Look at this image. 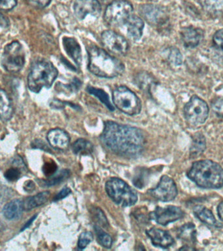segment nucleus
Here are the masks:
<instances>
[{
    "label": "nucleus",
    "mask_w": 223,
    "mask_h": 251,
    "mask_svg": "<svg viewBox=\"0 0 223 251\" xmlns=\"http://www.w3.org/2000/svg\"><path fill=\"white\" fill-rule=\"evenodd\" d=\"M100 139L107 149L120 156H139L144 148L145 137L141 129L113 121L105 122Z\"/></svg>",
    "instance_id": "nucleus-1"
},
{
    "label": "nucleus",
    "mask_w": 223,
    "mask_h": 251,
    "mask_svg": "<svg viewBox=\"0 0 223 251\" xmlns=\"http://www.w3.org/2000/svg\"><path fill=\"white\" fill-rule=\"evenodd\" d=\"M187 176L199 187L217 189L223 186V169L210 160L194 162Z\"/></svg>",
    "instance_id": "nucleus-2"
},
{
    "label": "nucleus",
    "mask_w": 223,
    "mask_h": 251,
    "mask_svg": "<svg viewBox=\"0 0 223 251\" xmlns=\"http://www.w3.org/2000/svg\"><path fill=\"white\" fill-rule=\"evenodd\" d=\"M89 70L99 77L114 78L120 75L124 71V66L121 60L111 56L97 46L90 47Z\"/></svg>",
    "instance_id": "nucleus-3"
},
{
    "label": "nucleus",
    "mask_w": 223,
    "mask_h": 251,
    "mask_svg": "<svg viewBox=\"0 0 223 251\" xmlns=\"http://www.w3.org/2000/svg\"><path fill=\"white\" fill-rule=\"evenodd\" d=\"M58 70L50 61L40 60L33 63L28 76L29 89L39 93L44 88H50L58 76Z\"/></svg>",
    "instance_id": "nucleus-4"
},
{
    "label": "nucleus",
    "mask_w": 223,
    "mask_h": 251,
    "mask_svg": "<svg viewBox=\"0 0 223 251\" xmlns=\"http://www.w3.org/2000/svg\"><path fill=\"white\" fill-rule=\"evenodd\" d=\"M105 191L115 203L122 207H130L138 201L136 191L119 178H109L105 184Z\"/></svg>",
    "instance_id": "nucleus-5"
},
{
    "label": "nucleus",
    "mask_w": 223,
    "mask_h": 251,
    "mask_svg": "<svg viewBox=\"0 0 223 251\" xmlns=\"http://www.w3.org/2000/svg\"><path fill=\"white\" fill-rule=\"evenodd\" d=\"M112 98L115 107L126 115H138L142 110L140 98L126 86H121L115 88L113 91Z\"/></svg>",
    "instance_id": "nucleus-6"
},
{
    "label": "nucleus",
    "mask_w": 223,
    "mask_h": 251,
    "mask_svg": "<svg viewBox=\"0 0 223 251\" xmlns=\"http://www.w3.org/2000/svg\"><path fill=\"white\" fill-rule=\"evenodd\" d=\"M134 8L126 0H115L109 3L104 13L105 23L111 26H123L133 15Z\"/></svg>",
    "instance_id": "nucleus-7"
},
{
    "label": "nucleus",
    "mask_w": 223,
    "mask_h": 251,
    "mask_svg": "<svg viewBox=\"0 0 223 251\" xmlns=\"http://www.w3.org/2000/svg\"><path fill=\"white\" fill-rule=\"evenodd\" d=\"M1 64L5 70L10 73H17L22 70L25 64V53L19 41H13L5 47Z\"/></svg>",
    "instance_id": "nucleus-8"
},
{
    "label": "nucleus",
    "mask_w": 223,
    "mask_h": 251,
    "mask_svg": "<svg viewBox=\"0 0 223 251\" xmlns=\"http://www.w3.org/2000/svg\"><path fill=\"white\" fill-rule=\"evenodd\" d=\"M185 119L190 124L200 125L205 123L209 115L206 102L197 96H193L184 107Z\"/></svg>",
    "instance_id": "nucleus-9"
},
{
    "label": "nucleus",
    "mask_w": 223,
    "mask_h": 251,
    "mask_svg": "<svg viewBox=\"0 0 223 251\" xmlns=\"http://www.w3.org/2000/svg\"><path fill=\"white\" fill-rule=\"evenodd\" d=\"M148 193L156 200L168 202L175 199L178 191L174 180L168 176H163L156 187L148 190Z\"/></svg>",
    "instance_id": "nucleus-10"
},
{
    "label": "nucleus",
    "mask_w": 223,
    "mask_h": 251,
    "mask_svg": "<svg viewBox=\"0 0 223 251\" xmlns=\"http://www.w3.org/2000/svg\"><path fill=\"white\" fill-rule=\"evenodd\" d=\"M101 40L103 46L115 54L124 55L128 50L129 45L126 39L115 31H103L101 33Z\"/></svg>",
    "instance_id": "nucleus-11"
},
{
    "label": "nucleus",
    "mask_w": 223,
    "mask_h": 251,
    "mask_svg": "<svg viewBox=\"0 0 223 251\" xmlns=\"http://www.w3.org/2000/svg\"><path fill=\"white\" fill-rule=\"evenodd\" d=\"M184 215L185 214L181 208L177 206L169 205L165 207H156L150 213L149 217L158 225L166 226L182 219Z\"/></svg>",
    "instance_id": "nucleus-12"
},
{
    "label": "nucleus",
    "mask_w": 223,
    "mask_h": 251,
    "mask_svg": "<svg viewBox=\"0 0 223 251\" xmlns=\"http://www.w3.org/2000/svg\"><path fill=\"white\" fill-rule=\"evenodd\" d=\"M140 13L149 24L154 26H162L168 21L167 11L162 6L152 4L142 5Z\"/></svg>",
    "instance_id": "nucleus-13"
},
{
    "label": "nucleus",
    "mask_w": 223,
    "mask_h": 251,
    "mask_svg": "<svg viewBox=\"0 0 223 251\" xmlns=\"http://www.w3.org/2000/svg\"><path fill=\"white\" fill-rule=\"evenodd\" d=\"M74 11L77 19L83 20L87 15L99 17L101 7L98 0H76Z\"/></svg>",
    "instance_id": "nucleus-14"
},
{
    "label": "nucleus",
    "mask_w": 223,
    "mask_h": 251,
    "mask_svg": "<svg viewBox=\"0 0 223 251\" xmlns=\"http://www.w3.org/2000/svg\"><path fill=\"white\" fill-rule=\"evenodd\" d=\"M146 234L149 237L154 246L168 249L175 243V241L170 233L163 229L152 227L146 231Z\"/></svg>",
    "instance_id": "nucleus-15"
},
{
    "label": "nucleus",
    "mask_w": 223,
    "mask_h": 251,
    "mask_svg": "<svg viewBox=\"0 0 223 251\" xmlns=\"http://www.w3.org/2000/svg\"><path fill=\"white\" fill-rule=\"evenodd\" d=\"M49 143L52 148L58 150L65 151L70 145L69 134L66 131L60 128L50 129L47 135Z\"/></svg>",
    "instance_id": "nucleus-16"
},
{
    "label": "nucleus",
    "mask_w": 223,
    "mask_h": 251,
    "mask_svg": "<svg viewBox=\"0 0 223 251\" xmlns=\"http://www.w3.org/2000/svg\"><path fill=\"white\" fill-rule=\"evenodd\" d=\"M184 45L187 48H195L203 40V31L193 26L184 27L181 32Z\"/></svg>",
    "instance_id": "nucleus-17"
},
{
    "label": "nucleus",
    "mask_w": 223,
    "mask_h": 251,
    "mask_svg": "<svg viewBox=\"0 0 223 251\" xmlns=\"http://www.w3.org/2000/svg\"><path fill=\"white\" fill-rule=\"evenodd\" d=\"M123 26L126 29V34L129 38L133 40H138L142 36L144 23L138 16L133 14Z\"/></svg>",
    "instance_id": "nucleus-18"
},
{
    "label": "nucleus",
    "mask_w": 223,
    "mask_h": 251,
    "mask_svg": "<svg viewBox=\"0 0 223 251\" xmlns=\"http://www.w3.org/2000/svg\"><path fill=\"white\" fill-rule=\"evenodd\" d=\"M62 45L64 50L75 63L77 66H81L82 62V52L81 46L75 38L64 37L62 39Z\"/></svg>",
    "instance_id": "nucleus-19"
},
{
    "label": "nucleus",
    "mask_w": 223,
    "mask_h": 251,
    "mask_svg": "<svg viewBox=\"0 0 223 251\" xmlns=\"http://www.w3.org/2000/svg\"><path fill=\"white\" fill-rule=\"evenodd\" d=\"M24 210L23 202L19 199H15L5 204L3 208V215L7 219L18 220L22 216Z\"/></svg>",
    "instance_id": "nucleus-20"
},
{
    "label": "nucleus",
    "mask_w": 223,
    "mask_h": 251,
    "mask_svg": "<svg viewBox=\"0 0 223 251\" xmlns=\"http://www.w3.org/2000/svg\"><path fill=\"white\" fill-rule=\"evenodd\" d=\"M196 217L205 225L215 227H222L221 224L215 219L212 211L202 205L195 206L193 209Z\"/></svg>",
    "instance_id": "nucleus-21"
},
{
    "label": "nucleus",
    "mask_w": 223,
    "mask_h": 251,
    "mask_svg": "<svg viewBox=\"0 0 223 251\" xmlns=\"http://www.w3.org/2000/svg\"><path fill=\"white\" fill-rule=\"evenodd\" d=\"M50 196V191H44L36 195L30 196L23 200V207L25 211H30L34 208L40 207L48 202Z\"/></svg>",
    "instance_id": "nucleus-22"
},
{
    "label": "nucleus",
    "mask_w": 223,
    "mask_h": 251,
    "mask_svg": "<svg viewBox=\"0 0 223 251\" xmlns=\"http://www.w3.org/2000/svg\"><path fill=\"white\" fill-rule=\"evenodd\" d=\"M1 103H0V113L1 119L3 122L9 121L12 117L13 108L12 103L7 92L1 90Z\"/></svg>",
    "instance_id": "nucleus-23"
},
{
    "label": "nucleus",
    "mask_w": 223,
    "mask_h": 251,
    "mask_svg": "<svg viewBox=\"0 0 223 251\" xmlns=\"http://www.w3.org/2000/svg\"><path fill=\"white\" fill-rule=\"evenodd\" d=\"M203 9L211 16L223 15V0H199Z\"/></svg>",
    "instance_id": "nucleus-24"
},
{
    "label": "nucleus",
    "mask_w": 223,
    "mask_h": 251,
    "mask_svg": "<svg viewBox=\"0 0 223 251\" xmlns=\"http://www.w3.org/2000/svg\"><path fill=\"white\" fill-rule=\"evenodd\" d=\"M70 176V172L68 170H62L56 172L53 176L47 177L46 179H38V184L43 187H50L60 184L67 179Z\"/></svg>",
    "instance_id": "nucleus-25"
},
{
    "label": "nucleus",
    "mask_w": 223,
    "mask_h": 251,
    "mask_svg": "<svg viewBox=\"0 0 223 251\" xmlns=\"http://www.w3.org/2000/svg\"><path fill=\"white\" fill-rule=\"evenodd\" d=\"M177 237L185 242L194 243L197 241V229L193 223H187L179 227Z\"/></svg>",
    "instance_id": "nucleus-26"
},
{
    "label": "nucleus",
    "mask_w": 223,
    "mask_h": 251,
    "mask_svg": "<svg viewBox=\"0 0 223 251\" xmlns=\"http://www.w3.org/2000/svg\"><path fill=\"white\" fill-rule=\"evenodd\" d=\"M206 147L205 137L201 133H197L194 135L191 149H190V155L191 158H198L202 154Z\"/></svg>",
    "instance_id": "nucleus-27"
},
{
    "label": "nucleus",
    "mask_w": 223,
    "mask_h": 251,
    "mask_svg": "<svg viewBox=\"0 0 223 251\" xmlns=\"http://www.w3.org/2000/svg\"><path fill=\"white\" fill-rule=\"evenodd\" d=\"M72 151L77 155H88L93 152L94 146L90 141L85 139H79L72 145Z\"/></svg>",
    "instance_id": "nucleus-28"
},
{
    "label": "nucleus",
    "mask_w": 223,
    "mask_h": 251,
    "mask_svg": "<svg viewBox=\"0 0 223 251\" xmlns=\"http://www.w3.org/2000/svg\"><path fill=\"white\" fill-rule=\"evenodd\" d=\"M87 90L90 94L99 98V101L104 104L109 111H114L115 107H113V105L111 103L110 100H109L108 94H107L104 90L100 89V88L92 87V86H88Z\"/></svg>",
    "instance_id": "nucleus-29"
},
{
    "label": "nucleus",
    "mask_w": 223,
    "mask_h": 251,
    "mask_svg": "<svg viewBox=\"0 0 223 251\" xmlns=\"http://www.w3.org/2000/svg\"><path fill=\"white\" fill-rule=\"evenodd\" d=\"M94 227L99 244L105 248L110 249L113 244V239L110 235L103 231L101 227L99 225H95Z\"/></svg>",
    "instance_id": "nucleus-30"
},
{
    "label": "nucleus",
    "mask_w": 223,
    "mask_h": 251,
    "mask_svg": "<svg viewBox=\"0 0 223 251\" xmlns=\"http://www.w3.org/2000/svg\"><path fill=\"white\" fill-rule=\"evenodd\" d=\"M93 216L95 221L97 222L98 225L99 226L105 227V228L109 227V225L107 218L101 209L95 208L93 210Z\"/></svg>",
    "instance_id": "nucleus-31"
},
{
    "label": "nucleus",
    "mask_w": 223,
    "mask_h": 251,
    "mask_svg": "<svg viewBox=\"0 0 223 251\" xmlns=\"http://www.w3.org/2000/svg\"><path fill=\"white\" fill-rule=\"evenodd\" d=\"M93 233L91 231H85L81 233L78 240V248L80 250L85 249L93 241Z\"/></svg>",
    "instance_id": "nucleus-32"
},
{
    "label": "nucleus",
    "mask_w": 223,
    "mask_h": 251,
    "mask_svg": "<svg viewBox=\"0 0 223 251\" xmlns=\"http://www.w3.org/2000/svg\"><path fill=\"white\" fill-rule=\"evenodd\" d=\"M168 60L172 64L175 66H179L182 64V55L180 51L175 47H172L170 49L169 53H168Z\"/></svg>",
    "instance_id": "nucleus-33"
},
{
    "label": "nucleus",
    "mask_w": 223,
    "mask_h": 251,
    "mask_svg": "<svg viewBox=\"0 0 223 251\" xmlns=\"http://www.w3.org/2000/svg\"><path fill=\"white\" fill-rule=\"evenodd\" d=\"M58 166L54 161L52 160H48V162H45L44 166H43L42 170L45 176L47 177L53 176L57 172Z\"/></svg>",
    "instance_id": "nucleus-34"
},
{
    "label": "nucleus",
    "mask_w": 223,
    "mask_h": 251,
    "mask_svg": "<svg viewBox=\"0 0 223 251\" xmlns=\"http://www.w3.org/2000/svg\"><path fill=\"white\" fill-rule=\"evenodd\" d=\"M21 176V170L17 167H13L8 169L5 172L4 176L7 180L11 182L16 181Z\"/></svg>",
    "instance_id": "nucleus-35"
},
{
    "label": "nucleus",
    "mask_w": 223,
    "mask_h": 251,
    "mask_svg": "<svg viewBox=\"0 0 223 251\" xmlns=\"http://www.w3.org/2000/svg\"><path fill=\"white\" fill-rule=\"evenodd\" d=\"M211 107L213 112L216 114L217 116L221 118H223V98H219L216 100H213L211 103Z\"/></svg>",
    "instance_id": "nucleus-36"
},
{
    "label": "nucleus",
    "mask_w": 223,
    "mask_h": 251,
    "mask_svg": "<svg viewBox=\"0 0 223 251\" xmlns=\"http://www.w3.org/2000/svg\"><path fill=\"white\" fill-rule=\"evenodd\" d=\"M31 147L33 149H41V150L47 151V152H50L51 151L48 144L45 141L40 139H36L33 141L32 143H31Z\"/></svg>",
    "instance_id": "nucleus-37"
},
{
    "label": "nucleus",
    "mask_w": 223,
    "mask_h": 251,
    "mask_svg": "<svg viewBox=\"0 0 223 251\" xmlns=\"http://www.w3.org/2000/svg\"><path fill=\"white\" fill-rule=\"evenodd\" d=\"M18 0H1L0 8L2 11H9L16 7Z\"/></svg>",
    "instance_id": "nucleus-38"
},
{
    "label": "nucleus",
    "mask_w": 223,
    "mask_h": 251,
    "mask_svg": "<svg viewBox=\"0 0 223 251\" xmlns=\"http://www.w3.org/2000/svg\"><path fill=\"white\" fill-rule=\"evenodd\" d=\"M213 41L215 46L223 50V29H219L215 33Z\"/></svg>",
    "instance_id": "nucleus-39"
},
{
    "label": "nucleus",
    "mask_w": 223,
    "mask_h": 251,
    "mask_svg": "<svg viewBox=\"0 0 223 251\" xmlns=\"http://www.w3.org/2000/svg\"><path fill=\"white\" fill-rule=\"evenodd\" d=\"M72 190L70 189L69 187H64L62 188L61 190L53 198L52 201L56 202L58 201H60L64 198L67 197V196L70 195V194L71 193Z\"/></svg>",
    "instance_id": "nucleus-40"
},
{
    "label": "nucleus",
    "mask_w": 223,
    "mask_h": 251,
    "mask_svg": "<svg viewBox=\"0 0 223 251\" xmlns=\"http://www.w3.org/2000/svg\"><path fill=\"white\" fill-rule=\"evenodd\" d=\"M28 1L37 7L45 8L50 5L51 0H28Z\"/></svg>",
    "instance_id": "nucleus-41"
},
{
    "label": "nucleus",
    "mask_w": 223,
    "mask_h": 251,
    "mask_svg": "<svg viewBox=\"0 0 223 251\" xmlns=\"http://www.w3.org/2000/svg\"><path fill=\"white\" fill-rule=\"evenodd\" d=\"M23 188L27 192H32L35 190V188H36V184L32 180H27V181L25 182Z\"/></svg>",
    "instance_id": "nucleus-42"
},
{
    "label": "nucleus",
    "mask_w": 223,
    "mask_h": 251,
    "mask_svg": "<svg viewBox=\"0 0 223 251\" xmlns=\"http://www.w3.org/2000/svg\"><path fill=\"white\" fill-rule=\"evenodd\" d=\"M13 164L14 165L15 167H17L19 169H26V166H25L24 161L21 156H17L13 161Z\"/></svg>",
    "instance_id": "nucleus-43"
},
{
    "label": "nucleus",
    "mask_w": 223,
    "mask_h": 251,
    "mask_svg": "<svg viewBox=\"0 0 223 251\" xmlns=\"http://www.w3.org/2000/svg\"><path fill=\"white\" fill-rule=\"evenodd\" d=\"M0 21H1V31L3 29H7L9 27V20L5 17L4 15L1 14V18H0Z\"/></svg>",
    "instance_id": "nucleus-44"
},
{
    "label": "nucleus",
    "mask_w": 223,
    "mask_h": 251,
    "mask_svg": "<svg viewBox=\"0 0 223 251\" xmlns=\"http://www.w3.org/2000/svg\"><path fill=\"white\" fill-rule=\"evenodd\" d=\"M37 217H38V214H36V215L33 216L32 217H31L30 219L28 220V221L27 222L26 224H25L24 226L22 227V229H21V231H23L25 230V229L28 228V227H30L31 225H32L33 222L35 221V219H36Z\"/></svg>",
    "instance_id": "nucleus-45"
},
{
    "label": "nucleus",
    "mask_w": 223,
    "mask_h": 251,
    "mask_svg": "<svg viewBox=\"0 0 223 251\" xmlns=\"http://www.w3.org/2000/svg\"><path fill=\"white\" fill-rule=\"evenodd\" d=\"M217 213H218L219 219L223 221V201L219 204L217 207Z\"/></svg>",
    "instance_id": "nucleus-46"
},
{
    "label": "nucleus",
    "mask_w": 223,
    "mask_h": 251,
    "mask_svg": "<svg viewBox=\"0 0 223 251\" xmlns=\"http://www.w3.org/2000/svg\"><path fill=\"white\" fill-rule=\"evenodd\" d=\"M179 250H195V249L193 248H187V247H182Z\"/></svg>",
    "instance_id": "nucleus-47"
}]
</instances>
